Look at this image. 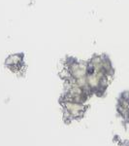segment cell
I'll list each match as a JSON object with an SVG mask.
<instances>
[{
	"label": "cell",
	"mask_w": 129,
	"mask_h": 146,
	"mask_svg": "<svg viewBox=\"0 0 129 146\" xmlns=\"http://www.w3.org/2000/svg\"><path fill=\"white\" fill-rule=\"evenodd\" d=\"M66 65V69L69 73V79L77 80L82 77H86L88 73V62H77L76 60H69Z\"/></svg>",
	"instance_id": "cell-1"
},
{
	"label": "cell",
	"mask_w": 129,
	"mask_h": 146,
	"mask_svg": "<svg viewBox=\"0 0 129 146\" xmlns=\"http://www.w3.org/2000/svg\"><path fill=\"white\" fill-rule=\"evenodd\" d=\"M62 105L63 108H64L65 113H66V116L71 119L80 118V117L83 116L84 111H86L84 103L75 102V101L64 100L63 98Z\"/></svg>",
	"instance_id": "cell-2"
},
{
	"label": "cell",
	"mask_w": 129,
	"mask_h": 146,
	"mask_svg": "<svg viewBox=\"0 0 129 146\" xmlns=\"http://www.w3.org/2000/svg\"><path fill=\"white\" fill-rule=\"evenodd\" d=\"M5 64L12 71L20 70L23 64V55L22 54H12L6 58Z\"/></svg>",
	"instance_id": "cell-3"
}]
</instances>
